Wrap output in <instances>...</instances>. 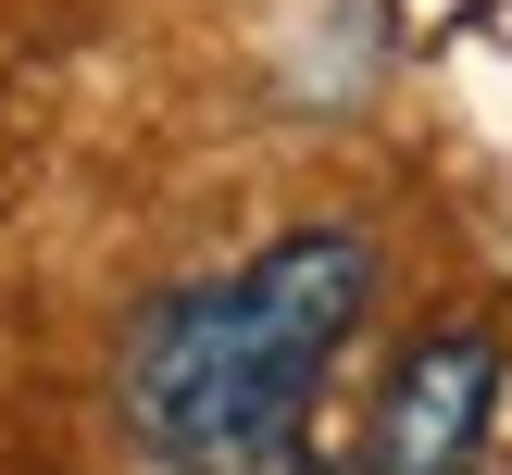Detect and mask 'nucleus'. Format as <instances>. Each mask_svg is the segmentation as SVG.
<instances>
[{"instance_id":"obj_2","label":"nucleus","mask_w":512,"mask_h":475,"mask_svg":"<svg viewBox=\"0 0 512 475\" xmlns=\"http://www.w3.org/2000/svg\"><path fill=\"white\" fill-rule=\"evenodd\" d=\"M488 413H500V338L438 325V338L400 350L388 400H375V438H363V475H475Z\"/></svg>"},{"instance_id":"obj_1","label":"nucleus","mask_w":512,"mask_h":475,"mask_svg":"<svg viewBox=\"0 0 512 475\" xmlns=\"http://www.w3.org/2000/svg\"><path fill=\"white\" fill-rule=\"evenodd\" d=\"M375 300L363 225H288L238 275H200L125 338V425L150 475H313L300 413H313L338 338Z\"/></svg>"}]
</instances>
